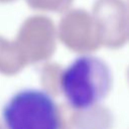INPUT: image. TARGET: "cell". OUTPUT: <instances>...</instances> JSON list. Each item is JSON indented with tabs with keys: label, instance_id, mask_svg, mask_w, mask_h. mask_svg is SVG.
Here are the masks:
<instances>
[{
	"label": "cell",
	"instance_id": "6da1fadb",
	"mask_svg": "<svg viewBox=\"0 0 129 129\" xmlns=\"http://www.w3.org/2000/svg\"><path fill=\"white\" fill-rule=\"evenodd\" d=\"M112 73L100 57L78 56L61 74L60 89L71 107L88 110L102 102L112 87Z\"/></svg>",
	"mask_w": 129,
	"mask_h": 129
},
{
	"label": "cell",
	"instance_id": "7a4b0ae2",
	"mask_svg": "<svg viewBox=\"0 0 129 129\" xmlns=\"http://www.w3.org/2000/svg\"><path fill=\"white\" fill-rule=\"evenodd\" d=\"M6 129H59L57 107L49 94L37 89L15 93L2 109Z\"/></svg>",
	"mask_w": 129,
	"mask_h": 129
}]
</instances>
